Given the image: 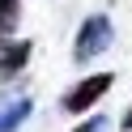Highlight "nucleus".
<instances>
[{"mask_svg":"<svg viewBox=\"0 0 132 132\" xmlns=\"http://www.w3.org/2000/svg\"><path fill=\"white\" fill-rule=\"evenodd\" d=\"M21 26V0H0V30L13 34Z\"/></svg>","mask_w":132,"mask_h":132,"instance_id":"obj_5","label":"nucleus"},{"mask_svg":"<svg viewBox=\"0 0 132 132\" xmlns=\"http://www.w3.org/2000/svg\"><path fill=\"white\" fill-rule=\"evenodd\" d=\"M111 38H115L111 17H106V13H89V17L81 21V30H77V43H72V60H77V64H89L94 55H102L106 47H111Z\"/></svg>","mask_w":132,"mask_h":132,"instance_id":"obj_1","label":"nucleus"},{"mask_svg":"<svg viewBox=\"0 0 132 132\" xmlns=\"http://www.w3.org/2000/svg\"><path fill=\"white\" fill-rule=\"evenodd\" d=\"M123 132H132V106H128V115H123Z\"/></svg>","mask_w":132,"mask_h":132,"instance_id":"obj_7","label":"nucleus"},{"mask_svg":"<svg viewBox=\"0 0 132 132\" xmlns=\"http://www.w3.org/2000/svg\"><path fill=\"white\" fill-rule=\"evenodd\" d=\"M0 43H4V30H0Z\"/></svg>","mask_w":132,"mask_h":132,"instance_id":"obj_8","label":"nucleus"},{"mask_svg":"<svg viewBox=\"0 0 132 132\" xmlns=\"http://www.w3.org/2000/svg\"><path fill=\"white\" fill-rule=\"evenodd\" d=\"M30 111H34V102H30L26 94L21 98H0V132H17Z\"/></svg>","mask_w":132,"mask_h":132,"instance_id":"obj_4","label":"nucleus"},{"mask_svg":"<svg viewBox=\"0 0 132 132\" xmlns=\"http://www.w3.org/2000/svg\"><path fill=\"white\" fill-rule=\"evenodd\" d=\"M111 85H115V72H89L85 81H77V85L60 98V106L72 111V115H85L94 102H102V98L111 94Z\"/></svg>","mask_w":132,"mask_h":132,"instance_id":"obj_2","label":"nucleus"},{"mask_svg":"<svg viewBox=\"0 0 132 132\" xmlns=\"http://www.w3.org/2000/svg\"><path fill=\"white\" fill-rule=\"evenodd\" d=\"M72 132H106V119H102V115H89V119H85V123H77Z\"/></svg>","mask_w":132,"mask_h":132,"instance_id":"obj_6","label":"nucleus"},{"mask_svg":"<svg viewBox=\"0 0 132 132\" xmlns=\"http://www.w3.org/2000/svg\"><path fill=\"white\" fill-rule=\"evenodd\" d=\"M30 51L34 47L21 38V43H0V81H13L21 68L30 64Z\"/></svg>","mask_w":132,"mask_h":132,"instance_id":"obj_3","label":"nucleus"}]
</instances>
